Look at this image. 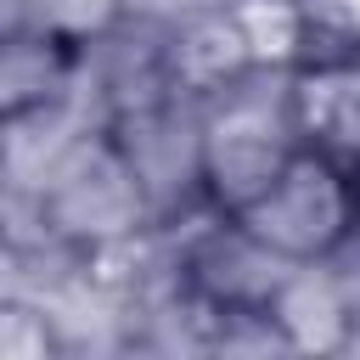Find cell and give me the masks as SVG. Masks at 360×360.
Returning <instances> with one entry per match:
<instances>
[{
	"instance_id": "cell-4",
	"label": "cell",
	"mask_w": 360,
	"mask_h": 360,
	"mask_svg": "<svg viewBox=\"0 0 360 360\" xmlns=\"http://www.w3.org/2000/svg\"><path fill=\"white\" fill-rule=\"evenodd\" d=\"M28 6H34L28 22H39L51 34H68L79 45H84V34H101V22L112 11V0H28Z\"/></svg>"
},
{
	"instance_id": "cell-3",
	"label": "cell",
	"mask_w": 360,
	"mask_h": 360,
	"mask_svg": "<svg viewBox=\"0 0 360 360\" xmlns=\"http://www.w3.org/2000/svg\"><path fill=\"white\" fill-rule=\"evenodd\" d=\"M73 56H79V39L68 34H51L39 22H17L6 34V56H0V90H6V118L22 124L34 107L56 101L68 73H73Z\"/></svg>"
},
{
	"instance_id": "cell-1",
	"label": "cell",
	"mask_w": 360,
	"mask_h": 360,
	"mask_svg": "<svg viewBox=\"0 0 360 360\" xmlns=\"http://www.w3.org/2000/svg\"><path fill=\"white\" fill-rule=\"evenodd\" d=\"M219 219L281 270H321L360 236V174L298 141L287 163Z\"/></svg>"
},
{
	"instance_id": "cell-2",
	"label": "cell",
	"mask_w": 360,
	"mask_h": 360,
	"mask_svg": "<svg viewBox=\"0 0 360 360\" xmlns=\"http://www.w3.org/2000/svg\"><path fill=\"white\" fill-rule=\"evenodd\" d=\"M292 135L360 174V39L304 45L287 62Z\"/></svg>"
},
{
	"instance_id": "cell-5",
	"label": "cell",
	"mask_w": 360,
	"mask_h": 360,
	"mask_svg": "<svg viewBox=\"0 0 360 360\" xmlns=\"http://www.w3.org/2000/svg\"><path fill=\"white\" fill-rule=\"evenodd\" d=\"M287 6H298V0H287Z\"/></svg>"
}]
</instances>
